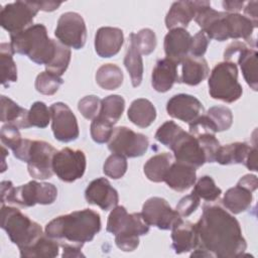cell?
<instances>
[{
    "label": "cell",
    "instance_id": "cell-1",
    "mask_svg": "<svg viewBox=\"0 0 258 258\" xmlns=\"http://www.w3.org/2000/svg\"><path fill=\"white\" fill-rule=\"evenodd\" d=\"M194 225L196 248L207 251L211 257H240L247 248L239 222L220 206L205 205L200 220Z\"/></svg>",
    "mask_w": 258,
    "mask_h": 258
},
{
    "label": "cell",
    "instance_id": "cell-2",
    "mask_svg": "<svg viewBox=\"0 0 258 258\" xmlns=\"http://www.w3.org/2000/svg\"><path fill=\"white\" fill-rule=\"evenodd\" d=\"M100 230V215L90 209L59 216L45 226V234L60 246L73 245L81 248L92 241Z\"/></svg>",
    "mask_w": 258,
    "mask_h": 258
},
{
    "label": "cell",
    "instance_id": "cell-3",
    "mask_svg": "<svg viewBox=\"0 0 258 258\" xmlns=\"http://www.w3.org/2000/svg\"><path fill=\"white\" fill-rule=\"evenodd\" d=\"M10 39L14 53L26 55L37 64L46 66L54 56L56 40L48 37L43 24H33L17 34L10 35Z\"/></svg>",
    "mask_w": 258,
    "mask_h": 258
},
{
    "label": "cell",
    "instance_id": "cell-4",
    "mask_svg": "<svg viewBox=\"0 0 258 258\" xmlns=\"http://www.w3.org/2000/svg\"><path fill=\"white\" fill-rule=\"evenodd\" d=\"M149 225L141 213L128 214L122 206L112 209L106 230L115 235V243L124 252L134 251L139 245V236L149 232Z\"/></svg>",
    "mask_w": 258,
    "mask_h": 258
},
{
    "label": "cell",
    "instance_id": "cell-5",
    "mask_svg": "<svg viewBox=\"0 0 258 258\" xmlns=\"http://www.w3.org/2000/svg\"><path fill=\"white\" fill-rule=\"evenodd\" d=\"M1 205L5 203L21 207H33L36 204L50 205L57 197V189L52 183L31 180L14 187L10 180L1 181Z\"/></svg>",
    "mask_w": 258,
    "mask_h": 258
},
{
    "label": "cell",
    "instance_id": "cell-6",
    "mask_svg": "<svg viewBox=\"0 0 258 258\" xmlns=\"http://www.w3.org/2000/svg\"><path fill=\"white\" fill-rule=\"evenodd\" d=\"M1 228L20 251L28 249L43 235L39 224L30 220L20 210L5 205L1 207Z\"/></svg>",
    "mask_w": 258,
    "mask_h": 258
},
{
    "label": "cell",
    "instance_id": "cell-7",
    "mask_svg": "<svg viewBox=\"0 0 258 258\" xmlns=\"http://www.w3.org/2000/svg\"><path fill=\"white\" fill-rule=\"evenodd\" d=\"M55 152L51 144L30 139H23L21 144L13 150L16 158L27 163L28 172L35 179H46L52 176V159Z\"/></svg>",
    "mask_w": 258,
    "mask_h": 258
},
{
    "label": "cell",
    "instance_id": "cell-8",
    "mask_svg": "<svg viewBox=\"0 0 258 258\" xmlns=\"http://www.w3.org/2000/svg\"><path fill=\"white\" fill-rule=\"evenodd\" d=\"M209 93L213 99L233 103L240 99L243 90L238 82L236 63L222 61L215 66L209 78Z\"/></svg>",
    "mask_w": 258,
    "mask_h": 258
},
{
    "label": "cell",
    "instance_id": "cell-9",
    "mask_svg": "<svg viewBox=\"0 0 258 258\" xmlns=\"http://www.w3.org/2000/svg\"><path fill=\"white\" fill-rule=\"evenodd\" d=\"M39 6L37 1H16L6 4L0 11V24L10 35L32 25Z\"/></svg>",
    "mask_w": 258,
    "mask_h": 258
},
{
    "label": "cell",
    "instance_id": "cell-10",
    "mask_svg": "<svg viewBox=\"0 0 258 258\" xmlns=\"http://www.w3.org/2000/svg\"><path fill=\"white\" fill-rule=\"evenodd\" d=\"M148 145L149 140L144 134L134 132L125 126L115 128L108 141V148L112 153L130 158L142 156Z\"/></svg>",
    "mask_w": 258,
    "mask_h": 258
},
{
    "label": "cell",
    "instance_id": "cell-11",
    "mask_svg": "<svg viewBox=\"0 0 258 258\" xmlns=\"http://www.w3.org/2000/svg\"><path fill=\"white\" fill-rule=\"evenodd\" d=\"M86 166V155L82 150L66 147L53 155V173L62 181L73 182L81 178L85 173Z\"/></svg>",
    "mask_w": 258,
    "mask_h": 258
},
{
    "label": "cell",
    "instance_id": "cell-12",
    "mask_svg": "<svg viewBox=\"0 0 258 258\" xmlns=\"http://www.w3.org/2000/svg\"><path fill=\"white\" fill-rule=\"evenodd\" d=\"M54 35L68 47L81 49L87 40V27L83 17L76 12H66L57 20Z\"/></svg>",
    "mask_w": 258,
    "mask_h": 258
},
{
    "label": "cell",
    "instance_id": "cell-13",
    "mask_svg": "<svg viewBox=\"0 0 258 258\" xmlns=\"http://www.w3.org/2000/svg\"><path fill=\"white\" fill-rule=\"evenodd\" d=\"M141 214L149 226H155L160 230H171L182 221L176 210H172L168 203L159 197L148 199L142 207Z\"/></svg>",
    "mask_w": 258,
    "mask_h": 258
},
{
    "label": "cell",
    "instance_id": "cell-14",
    "mask_svg": "<svg viewBox=\"0 0 258 258\" xmlns=\"http://www.w3.org/2000/svg\"><path fill=\"white\" fill-rule=\"evenodd\" d=\"M51 129L54 138L60 142H71L79 137V125L71 108L61 102L53 103L50 108Z\"/></svg>",
    "mask_w": 258,
    "mask_h": 258
},
{
    "label": "cell",
    "instance_id": "cell-15",
    "mask_svg": "<svg viewBox=\"0 0 258 258\" xmlns=\"http://www.w3.org/2000/svg\"><path fill=\"white\" fill-rule=\"evenodd\" d=\"M226 15L227 12H220L213 9L211 3L206 1L198 10L194 19L210 39L224 41L229 38Z\"/></svg>",
    "mask_w": 258,
    "mask_h": 258
},
{
    "label": "cell",
    "instance_id": "cell-16",
    "mask_svg": "<svg viewBox=\"0 0 258 258\" xmlns=\"http://www.w3.org/2000/svg\"><path fill=\"white\" fill-rule=\"evenodd\" d=\"M169 148L173 151L176 161L186 163L195 168L201 167L206 162V156L199 140L184 130Z\"/></svg>",
    "mask_w": 258,
    "mask_h": 258
},
{
    "label": "cell",
    "instance_id": "cell-17",
    "mask_svg": "<svg viewBox=\"0 0 258 258\" xmlns=\"http://www.w3.org/2000/svg\"><path fill=\"white\" fill-rule=\"evenodd\" d=\"M166 111L170 117L189 124L203 115L204 107L196 97L178 94L168 100Z\"/></svg>",
    "mask_w": 258,
    "mask_h": 258
},
{
    "label": "cell",
    "instance_id": "cell-18",
    "mask_svg": "<svg viewBox=\"0 0 258 258\" xmlns=\"http://www.w3.org/2000/svg\"><path fill=\"white\" fill-rule=\"evenodd\" d=\"M85 198L89 204L98 206L103 211L114 209L119 202L117 190L105 177L92 180L85 190Z\"/></svg>",
    "mask_w": 258,
    "mask_h": 258
},
{
    "label": "cell",
    "instance_id": "cell-19",
    "mask_svg": "<svg viewBox=\"0 0 258 258\" xmlns=\"http://www.w3.org/2000/svg\"><path fill=\"white\" fill-rule=\"evenodd\" d=\"M191 35L185 28H173L164 37V51L166 57L180 63L189 52Z\"/></svg>",
    "mask_w": 258,
    "mask_h": 258
},
{
    "label": "cell",
    "instance_id": "cell-20",
    "mask_svg": "<svg viewBox=\"0 0 258 258\" xmlns=\"http://www.w3.org/2000/svg\"><path fill=\"white\" fill-rule=\"evenodd\" d=\"M124 42L120 28L105 26L98 29L95 36V49L100 57H111L117 54Z\"/></svg>",
    "mask_w": 258,
    "mask_h": 258
},
{
    "label": "cell",
    "instance_id": "cell-21",
    "mask_svg": "<svg viewBox=\"0 0 258 258\" xmlns=\"http://www.w3.org/2000/svg\"><path fill=\"white\" fill-rule=\"evenodd\" d=\"M206 1H177L172 3L165 17V25L168 29L185 28L195 18L198 10Z\"/></svg>",
    "mask_w": 258,
    "mask_h": 258
},
{
    "label": "cell",
    "instance_id": "cell-22",
    "mask_svg": "<svg viewBox=\"0 0 258 258\" xmlns=\"http://www.w3.org/2000/svg\"><path fill=\"white\" fill-rule=\"evenodd\" d=\"M196 180L197 173L194 166L175 161L169 166L163 181L175 191H184L194 185Z\"/></svg>",
    "mask_w": 258,
    "mask_h": 258
},
{
    "label": "cell",
    "instance_id": "cell-23",
    "mask_svg": "<svg viewBox=\"0 0 258 258\" xmlns=\"http://www.w3.org/2000/svg\"><path fill=\"white\" fill-rule=\"evenodd\" d=\"M177 66L167 57L157 60L151 76V84L155 91L165 93L172 88L174 83L178 82Z\"/></svg>",
    "mask_w": 258,
    "mask_h": 258
},
{
    "label": "cell",
    "instance_id": "cell-24",
    "mask_svg": "<svg viewBox=\"0 0 258 258\" xmlns=\"http://www.w3.org/2000/svg\"><path fill=\"white\" fill-rule=\"evenodd\" d=\"M181 77L179 83L189 86H197L202 83L209 75V66L204 57L186 55L181 60Z\"/></svg>",
    "mask_w": 258,
    "mask_h": 258
},
{
    "label": "cell",
    "instance_id": "cell-25",
    "mask_svg": "<svg viewBox=\"0 0 258 258\" xmlns=\"http://www.w3.org/2000/svg\"><path fill=\"white\" fill-rule=\"evenodd\" d=\"M172 249L176 254L189 252L197 247L195 225L190 222L180 221L171 229Z\"/></svg>",
    "mask_w": 258,
    "mask_h": 258
},
{
    "label": "cell",
    "instance_id": "cell-26",
    "mask_svg": "<svg viewBox=\"0 0 258 258\" xmlns=\"http://www.w3.org/2000/svg\"><path fill=\"white\" fill-rule=\"evenodd\" d=\"M128 118L136 126L146 128L150 126L156 118V109L147 99L134 100L128 109Z\"/></svg>",
    "mask_w": 258,
    "mask_h": 258
},
{
    "label": "cell",
    "instance_id": "cell-27",
    "mask_svg": "<svg viewBox=\"0 0 258 258\" xmlns=\"http://www.w3.org/2000/svg\"><path fill=\"white\" fill-rule=\"evenodd\" d=\"M257 51L255 48L245 45L236 57V61L241 68L243 77L246 83L257 91L258 88V73H257Z\"/></svg>",
    "mask_w": 258,
    "mask_h": 258
},
{
    "label": "cell",
    "instance_id": "cell-28",
    "mask_svg": "<svg viewBox=\"0 0 258 258\" xmlns=\"http://www.w3.org/2000/svg\"><path fill=\"white\" fill-rule=\"evenodd\" d=\"M1 121L8 122L19 129L31 127L28 121V111L6 96H1Z\"/></svg>",
    "mask_w": 258,
    "mask_h": 258
},
{
    "label": "cell",
    "instance_id": "cell-29",
    "mask_svg": "<svg viewBox=\"0 0 258 258\" xmlns=\"http://www.w3.org/2000/svg\"><path fill=\"white\" fill-rule=\"evenodd\" d=\"M252 192L242 186L236 185L229 188L223 198V205L232 214H240L247 211L252 203Z\"/></svg>",
    "mask_w": 258,
    "mask_h": 258
},
{
    "label": "cell",
    "instance_id": "cell-30",
    "mask_svg": "<svg viewBox=\"0 0 258 258\" xmlns=\"http://www.w3.org/2000/svg\"><path fill=\"white\" fill-rule=\"evenodd\" d=\"M250 149L251 146L245 142H234L220 146L215 161L222 165L244 163Z\"/></svg>",
    "mask_w": 258,
    "mask_h": 258
},
{
    "label": "cell",
    "instance_id": "cell-31",
    "mask_svg": "<svg viewBox=\"0 0 258 258\" xmlns=\"http://www.w3.org/2000/svg\"><path fill=\"white\" fill-rule=\"evenodd\" d=\"M172 163V155L167 152L159 153L147 160L144 164V173L146 177L153 182H161Z\"/></svg>",
    "mask_w": 258,
    "mask_h": 258
},
{
    "label": "cell",
    "instance_id": "cell-32",
    "mask_svg": "<svg viewBox=\"0 0 258 258\" xmlns=\"http://www.w3.org/2000/svg\"><path fill=\"white\" fill-rule=\"evenodd\" d=\"M59 243L43 234L32 246L24 251H20L22 258H53L58 255Z\"/></svg>",
    "mask_w": 258,
    "mask_h": 258
},
{
    "label": "cell",
    "instance_id": "cell-33",
    "mask_svg": "<svg viewBox=\"0 0 258 258\" xmlns=\"http://www.w3.org/2000/svg\"><path fill=\"white\" fill-rule=\"evenodd\" d=\"M226 22L229 38H243L248 42L252 40L251 36L255 26L247 17L239 13H227Z\"/></svg>",
    "mask_w": 258,
    "mask_h": 258
},
{
    "label": "cell",
    "instance_id": "cell-34",
    "mask_svg": "<svg viewBox=\"0 0 258 258\" xmlns=\"http://www.w3.org/2000/svg\"><path fill=\"white\" fill-rule=\"evenodd\" d=\"M124 66L130 75L131 83L134 88L138 87L142 82L143 62L141 53L136 48L132 40L129 39V45L124 57Z\"/></svg>",
    "mask_w": 258,
    "mask_h": 258
},
{
    "label": "cell",
    "instance_id": "cell-35",
    "mask_svg": "<svg viewBox=\"0 0 258 258\" xmlns=\"http://www.w3.org/2000/svg\"><path fill=\"white\" fill-rule=\"evenodd\" d=\"M96 82L104 90H116L123 83V73L117 64L105 63L98 69Z\"/></svg>",
    "mask_w": 258,
    "mask_h": 258
},
{
    "label": "cell",
    "instance_id": "cell-36",
    "mask_svg": "<svg viewBox=\"0 0 258 258\" xmlns=\"http://www.w3.org/2000/svg\"><path fill=\"white\" fill-rule=\"evenodd\" d=\"M13 50L10 43L2 42L0 44V63H1V83L8 87L10 83L17 81V68L13 60Z\"/></svg>",
    "mask_w": 258,
    "mask_h": 258
},
{
    "label": "cell",
    "instance_id": "cell-37",
    "mask_svg": "<svg viewBox=\"0 0 258 258\" xmlns=\"http://www.w3.org/2000/svg\"><path fill=\"white\" fill-rule=\"evenodd\" d=\"M125 108V100L119 95H110L101 101L99 115L113 125L119 121Z\"/></svg>",
    "mask_w": 258,
    "mask_h": 258
},
{
    "label": "cell",
    "instance_id": "cell-38",
    "mask_svg": "<svg viewBox=\"0 0 258 258\" xmlns=\"http://www.w3.org/2000/svg\"><path fill=\"white\" fill-rule=\"evenodd\" d=\"M71 61V49L59 41H56V48L53 58L45 66L46 72L60 77L68 69Z\"/></svg>",
    "mask_w": 258,
    "mask_h": 258
},
{
    "label": "cell",
    "instance_id": "cell-39",
    "mask_svg": "<svg viewBox=\"0 0 258 258\" xmlns=\"http://www.w3.org/2000/svg\"><path fill=\"white\" fill-rule=\"evenodd\" d=\"M191 192L207 202H214L219 199L222 194V189L216 185L211 176L204 175L195 183Z\"/></svg>",
    "mask_w": 258,
    "mask_h": 258
},
{
    "label": "cell",
    "instance_id": "cell-40",
    "mask_svg": "<svg viewBox=\"0 0 258 258\" xmlns=\"http://www.w3.org/2000/svg\"><path fill=\"white\" fill-rule=\"evenodd\" d=\"M129 39L133 41L138 51L144 55L150 54L156 47V35L149 28H143L137 33H131Z\"/></svg>",
    "mask_w": 258,
    "mask_h": 258
},
{
    "label": "cell",
    "instance_id": "cell-41",
    "mask_svg": "<svg viewBox=\"0 0 258 258\" xmlns=\"http://www.w3.org/2000/svg\"><path fill=\"white\" fill-rule=\"evenodd\" d=\"M63 81L60 77L55 76L51 73L48 72H41L35 80V89L37 92L43 95H48L51 96L55 94L62 85Z\"/></svg>",
    "mask_w": 258,
    "mask_h": 258
},
{
    "label": "cell",
    "instance_id": "cell-42",
    "mask_svg": "<svg viewBox=\"0 0 258 258\" xmlns=\"http://www.w3.org/2000/svg\"><path fill=\"white\" fill-rule=\"evenodd\" d=\"M207 116L215 124L217 131L228 130L233 123V114L232 111L224 106H215L208 110Z\"/></svg>",
    "mask_w": 258,
    "mask_h": 258
},
{
    "label": "cell",
    "instance_id": "cell-43",
    "mask_svg": "<svg viewBox=\"0 0 258 258\" xmlns=\"http://www.w3.org/2000/svg\"><path fill=\"white\" fill-rule=\"evenodd\" d=\"M127 166L128 164L125 156L117 153H112L106 159L103 166V171L107 176L113 179H119L125 174Z\"/></svg>",
    "mask_w": 258,
    "mask_h": 258
},
{
    "label": "cell",
    "instance_id": "cell-44",
    "mask_svg": "<svg viewBox=\"0 0 258 258\" xmlns=\"http://www.w3.org/2000/svg\"><path fill=\"white\" fill-rule=\"evenodd\" d=\"M113 124L105 118L98 115L91 123V136L97 143H106L113 133Z\"/></svg>",
    "mask_w": 258,
    "mask_h": 258
},
{
    "label": "cell",
    "instance_id": "cell-45",
    "mask_svg": "<svg viewBox=\"0 0 258 258\" xmlns=\"http://www.w3.org/2000/svg\"><path fill=\"white\" fill-rule=\"evenodd\" d=\"M50 117V110L43 102H34L28 111V121L31 127L45 128Z\"/></svg>",
    "mask_w": 258,
    "mask_h": 258
},
{
    "label": "cell",
    "instance_id": "cell-46",
    "mask_svg": "<svg viewBox=\"0 0 258 258\" xmlns=\"http://www.w3.org/2000/svg\"><path fill=\"white\" fill-rule=\"evenodd\" d=\"M182 131L183 129L173 121H166L157 129L155 139L169 148Z\"/></svg>",
    "mask_w": 258,
    "mask_h": 258
},
{
    "label": "cell",
    "instance_id": "cell-47",
    "mask_svg": "<svg viewBox=\"0 0 258 258\" xmlns=\"http://www.w3.org/2000/svg\"><path fill=\"white\" fill-rule=\"evenodd\" d=\"M101 101L97 96H86L79 101L78 109L81 114L88 120H93L99 115L101 108Z\"/></svg>",
    "mask_w": 258,
    "mask_h": 258
},
{
    "label": "cell",
    "instance_id": "cell-48",
    "mask_svg": "<svg viewBox=\"0 0 258 258\" xmlns=\"http://www.w3.org/2000/svg\"><path fill=\"white\" fill-rule=\"evenodd\" d=\"M0 139L2 142V145L15 150L22 142L21 134L19 132V128L12 124H6L2 126L1 132H0Z\"/></svg>",
    "mask_w": 258,
    "mask_h": 258
},
{
    "label": "cell",
    "instance_id": "cell-49",
    "mask_svg": "<svg viewBox=\"0 0 258 258\" xmlns=\"http://www.w3.org/2000/svg\"><path fill=\"white\" fill-rule=\"evenodd\" d=\"M188 126H189V134H191L194 137H199L205 134L215 135L218 132L215 124L207 115L200 116L198 119L189 123Z\"/></svg>",
    "mask_w": 258,
    "mask_h": 258
},
{
    "label": "cell",
    "instance_id": "cell-50",
    "mask_svg": "<svg viewBox=\"0 0 258 258\" xmlns=\"http://www.w3.org/2000/svg\"><path fill=\"white\" fill-rule=\"evenodd\" d=\"M196 138L199 140V143L204 150L206 162H215L217 151L221 146L216 136L214 134H205Z\"/></svg>",
    "mask_w": 258,
    "mask_h": 258
},
{
    "label": "cell",
    "instance_id": "cell-51",
    "mask_svg": "<svg viewBox=\"0 0 258 258\" xmlns=\"http://www.w3.org/2000/svg\"><path fill=\"white\" fill-rule=\"evenodd\" d=\"M210 42V38L204 31H199L194 37H191L190 41V47H189V53L192 56L197 57H203V55L206 53L208 45Z\"/></svg>",
    "mask_w": 258,
    "mask_h": 258
},
{
    "label": "cell",
    "instance_id": "cell-52",
    "mask_svg": "<svg viewBox=\"0 0 258 258\" xmlns=\"http://www.w3.org/2000/svg\"><path fill=\"white\" fill-rule=\"evenodd\" d=\"M200 206V198L192 192L188 196L183 197L176 205V212L181 217H188L191 215Z\"/></svg>",
    "mask_w": 258,
    "mask_h": 258
},
{
    "label": "cell",
    "instance_id": "cell-53",
    "mask_svg": "<svg viewBox=\"0 0 258 258\" xmlns=\"http://www.w3.org/2000/svg\"><path fill=\"white\" fill-rule=\"evenodd\" d=\"M237 185L244 187L245 189L253 192L254 190H256L257 186H258V179L256 175L253 174H246L243 177L240 178V180L238 181Z\"/></svg>",
    "mask_w": 258,
    "mask_h": 258
},
{
    "label": "cell",
    "instance_id": "cell-54",
    "mask_svg": "<svg viewBox=\"0 0 258 258\" xmlns=\"http://www.w3.org/2000/svg\"><path fill=\"white\" fill-rule=\"evenodd\" d=\"M257 1H250L247 3V5L244 8V16L247 17L255 27H257L258 24V16H257Z\"/></svg>",
    "mask_w": 258,
    "mask_h": 258
},
{
    "label": "cell",
    "instance_id": "cell-55",
    "mask_svg": "<svg viewBox=\"0 0 258 258\" xmlns=\"http://www.w3.org/2000/svg\"><path fill=\"white\" fill-rule=\"evenodd\" d=\"M244 163L250 170H253V171L257 170V148H256V146L251 147Z\"/></svg>",
    "mask_w": 258,
    "mask_h": 258
},
{
    "label": "cell",
    "instance_id": "cell-56",
    "mask_svg": "<svg viewBox=\"0 0 258 258\" xmlns=\"http://www.w3.org/2000/svg\"><path fill=\"white\" fill-rule=\"evenodd\" d=\"M62 257H84L85 255L81 251V247L73 246V245H62Z\"/></svg>",
    "mask_w": 258,
    "mask_h": 258
},
{
    "label": "cell",
    "instance_id": "cell-57",
    "mask_svg": "<svg viewBox=\"0 0 258 258\" xmlns=\"http://www.w3.org/2000/svg\"><path fill=\"white\" fill-rule=\"evenodd\" d=\"M227 13H238L244 6L243 1H223L222 3Z\"/></svg>",
    "mask_w": 258,
    "mask_h": 258
},
{
    "label": "cell",
    "instance_id": "cell-58",
    "mask_svg": "<svg viewBox=\"0 0 258 258\" xmlns=\"http://www.w3.org/2000/svg\"><path fill=\"white\" fill-rule=\"evenodd\" d=\"M37 3L39 6V10L43 11H53L61 5V2L54 1H37Z\"/></svg>",
    "mask_w": 258,
    "mask_h": 258
},
{
    "label": "cell",
    "instance_id": "cell-59",
    "mask_svg": "<svg viewBox=\"0 0 258 258\" xmlns=\"http://www.w3.org/2000/svg\"><path fill=\"white\" fill-rule=\"evenodd\" d=\"M1 149H2V155H3V157H2V161H3V166H2V172L3 171H5V169H6V166H5V156H6V154H7V151H6V149H5V147H4V145H2V147H1Z\"/></svg>",
    "mask_w": 258,
    "mask_h": 258
}]
</instances>
